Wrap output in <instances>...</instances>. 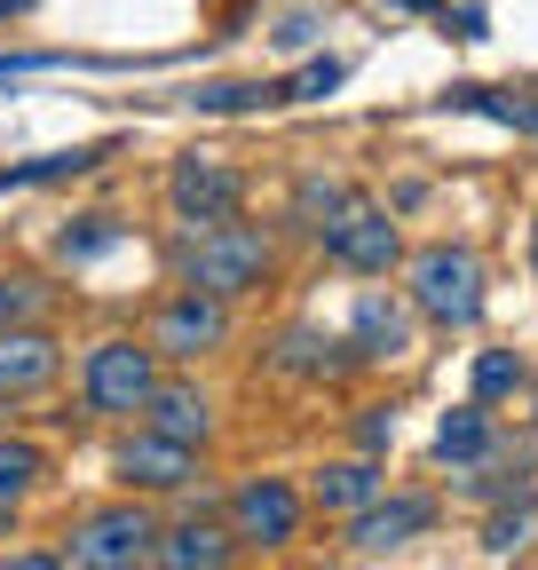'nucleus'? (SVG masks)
Here are the masks:
<instances>
[{"instance_id": "nucleus-13", "label": "nucleus", "mask_w": 538, "mask_h": 570, "mask_svg": "<svg viewBox=\"0 0 538 570\" xmlns=\"http://www.w3.org/2000/svg\"><path fill=\"white\" fill-rule=\"evenodd\" d=\"M134 420H143L151 436H167V444H190V452L215 436V404H207V389H190V381H159Z\"/></svg>"}, {"instance_id": "nucleus-23", "label": "nucleus", "mask_w": 538, "mask_h": 570, "mask_svg": "<svg viewBox=\"0 0 538 570\" xmlns=\"http://www.w3.org/2000/svg\"><path fill=\"white\" fill-rule=\"evenodd\" d=\"M515 389H530V365L515 348H484L476 356V404H499V396H515Z\"/></svg>"}, {"instance_id": "nucleus-19", "label": "nucleus", "mask_w": 538, "mask_h": 570, "mask_svg": "<svg viewBox=\"0 0 538 570\" xmlns=\"http://www.w3.org/2000/svg\"><path fill=\"white\" fill-rule=\"evenodd\" d=\"M349 206H357V190H349V183H332V175H301V183H293V223H301L309 238L332 230Z\"/></svg>"}, {"instance_id": "nucleus-12", "label": "nucleus", "mask_w": 538, "mask_h": 570, "mask_svg": "<svg viewBox=\"0 0 538 570\" xmlns=\"http://www.w3.org/2000/svg\"><path fill=\"white\" fill-rule=\"evenodd\" d=\"M404 348H412V309L388 302V294H365L349 309V356L357 365H396Z\"/></svg>"}, {"instance_id": "nucleus-9", "label": "nucleus", "mask_w": 538, "mask_h": 570, "mask_svg": "<svg viewBox=\"0 0 538 570\" xmlns=\"http://www.w3.org/2000/svg\"><path fill=\"white\" fill-rule=\"evenodd\" d=\"M63 373V348H56V333H40V325H0V396H32V389H48Z\"/></svg>"}, {"instance_id": "nucleus-2", "label": "nucleus", "mask_w": 538, "mask_h": 570, "mask_svg": "<svg viewBox=\"0 0 538 570\" xmlns=\"http://www.w3.org/2000/svg\"><path fill=\"white\" fill-rule=\"evenodd\" d=\"M159 547V515L143 499H111V508H88L63 539V562L72 570H143Z\"/></svg>"}, {"instance_id": "nucleus-28", "label": "nucleus", "mask_w": 538, "mask_h": 570, "mask_svg": "<svg viewBox=\"0 0 538 570\" xmlns=\"http://www.w3.org/2000/svg\"><path fill=\"white\" fill-rule=\"evenodd\" d=\"M522 523H530V508H515V515H491V547H515V539H522Z\"/></svg>"}, {"instance_id": "nucleus-32", "label": "nucleus", "mask_w": 538, "mask_h": 570, "mask_svg": "<svg viewBox=\"0 0 538 570\" xmlns=\"http://www.w3.org/2000/svg\"><path fill=\"white\" fill-rule=\"evenodd\" d=\"M9 570H56V562H48V554H17Z\"/></svg>"}, {"instance_id": "nucleus-29", "label": "nucleus", "mask_w": 538, "mask_h": 570, "mask_svg": "<svg viewBox=\"0 0 538 570\" xmlns=\"http://www.w3.org/2000/svg\"><path fill=\"white\" fill-rule=\"evenodd\" d=\"M388 436H396V412H372V420H365V452H380Z\"/></svg>"}, {"instance_id": "nucleus-30", "label": "nucleus", "mask_w": 538, "mask_h": 570, "mask_svg": "<svg viewBox=\"0 0 538 570\" xmlns=\"http://www.w3.org/2000/svg\"><path fill=\"white\" fill-rule=\"evenodd\" d=\"M388 9H404V17H436L444 0H388Z\"/></svg>"}, {"instance_id": "nucleus-1", "label": "nucleus", "mask_w": 538, "mask_h": 570, "mask_svg": "<svg viewBox=\"0 0 538 570\" xmlns=\"http://www.w3.org/2000/svg\"><path fill=\"white\" fill-rule=\"evenodd\" d=\"M269 269H278V246H269V230H253V223H215V230H190L175 246V285L182 294H207V302L253 294Z\"/></svg>"}, {"instance_id": "nucleus-33", "label": "nucleus", "mask_w": 538, "mask_h": 570, "mask_svg": "<svg viewBox=\"0 0 538 570\" xmlns=\"http://www.w3.org/2000/svg\"><path fill=\"white\" fill-rule=\"evenodd\" d=\"M530 269H538V230H530Z\"/></svg>"}, {"instance_id": "nucleus-3", "label": "nucleus", "mask_w": 538, "mask_h": 570, "mask_svg": "<svg viewBox=\"0 0 538 570\" xmlns=\"http://www.w3.org/2000/svg\"><path fill=\"white\" fill-rule=\"evenodd\" d=\"M404 285H412V309L436 317V325H476L484 317V262L467 246H451V238L420 246L412 269H404Z\"/></svg>"}, {"instance_id": "nucleus-25", "label": "nucleus", "mask_w": 538, "mask_h": 570, "mask_svg": "<svg viewBox=\"0 0 538 570\" xmlns=\"http://www.w3.org/2000/svg\"><path fill=\"white\" fill-rule=\"evenodd\" d=\"M198 111H269L278 104V80H238V88H198Z\"/></svg>"}, {"instance_id": "nucleus-31", "label": "nucleus", "mask_w": 538, "mask_h": 570, "mask_svg": "<svg viewBox=\"0 0 538 570\" xmlns=\"http://www.w3.org/2000/svg\"><path fill=\"white\" fill-rule=\"evenodd\" d=\"M40 9V0H0V17H32Z\"/></svg>"}, {"instance_id": "nucleus-16", "label": "nucleus", "mask_w": 538, "mask_h": 570, "mask_svg": "<svg viewBox=\"0 0 538 570\" xmlns=\"http://www.w3.org/2000/svg\"><path fill=\"white\" fill-rule=\"evenodd\" d=\"M484 452H491V404H459V412H444V428H436V460L476 468Z\"/></svg>"}, {"instance_id": "nucleus-10", "label": "nucleus", "mask_w": 538, "mask_h": 570, "mask_svg": "<svg viewBox=\"0 0 538 570\" xmlns=\"http://www.w3.org/2000/svg\"><path fill=\"white\" fill-rule=\"evenodd\" d=\"M428 523H436V499H420V491H396V499H365V508L349 515V547L380 554V547H404V539H420Z\"/></svg>"}, {"instance_id": "nucleus-7", "label": "nucleus", "mask_w": 538, "mask_h": 570, "mask_svg": "<svg viewBox=\"0 0 538 570\" xmlns=\"http://www.w3.org/2000/svg\"><path fill=\"white\" fill-rule=\"evenodd\" d=\"M230 539L246 547H293L301 539V491L286 475H253L230 491Z\"/></svg>"}, {"instance_id": "nucleus-17", "label": "nucleus", "mask_w": 538, "mask_h": 570, "mask_svg": "<svg viewBox=\"0 0 538 570\" xmlns=\"http://www.w3.org/2000/svg\"><path fill=\"white\" fill-rule=\"evenodd\" d=\"M357 356H349V341H325V333H309V325H293L286 341H278V373H317V381H332V373H349Z\"/></svg>"}, {"instance_id": "nucleus-15", "label": "nucleus", "mask_w": 538, "mask_h": 570, "mask_svg": "<svg viewBox=\"0 0 538 570\" xmlns=\"http://www.w3.org/2000/svg\"><path fill=\"white\" fill-rule=\"evenodd\" d=\"M365 499H380V460H372V452L317 475V508H325V515H357Z\"/></svg>"}, {"instance_id": "nucleus-5", "label": "nucleus", "mask_w": 538, "mask_h": 570, "mask_svg": "<svg viewBox=\"0 0 538 570\" xmlns=\"http://www.w3.org/2000/svg\"><path fill=\"white\" fill-rule=\"evenodd\" d=\"M167 206H175V223L182 230H215V223H238V206H246V183L222 167V159H175L167 175Z\"/></svg>"}, {"instance_id": "nucleus-6", "label": "nucleus", "mask_w": 538, "mask_h": 570, "mask_svg": "<svg viewBox=\"0 0 538 570\" xmlns=\"http://www.w3.org/2000/svg\"><path fill=\"white\" fill-rule=\"evenodd\" d=\"M317 246H325L332 269H357V277H388V262L404 254V238H396V223H388V206H372L365 190H357V206H349L332 230H317Z\"/></svg>"}, {"instance_id": "nucleus-22", "label": "nucleus", "mask_w": 538, "mask_h": 570, "mask_svg": "<svg viewBox=\"0 0 538 570\" xmlns=\"http://www.w3.org/2000/svg\"><path fill=\"white\" fill-rule=\"evenodd\" d=\"M119 238H127V223H119V214H80V223H63V230H56V254H63V262L80 269V262L111 254Z\"/></svg>"}, {"instance_id": "nucleus-20", "label": "nucleus", "mask_w": 538, "mask_h": 570, "mask_svg": "<svg viewBox=\"0 0 538 570\" xmlns=\"http://www.w3.org/2000/svg\"><path fill=\"white\" fill-rule=\"evenodd\" d=\"M111 159V142H88V151H48V159H24V167H0V190H40V183H63V175H88Z\"/></svg>"}, {"instance_id": "nucleus-21", "label": "nucleus", "mask_w": 538, "mask_h": 570, "mask_svg": "<svg viewBox=\"0 0 538 570\" xmlns=\"http://www.w3.org/2000/svg\"><path fill=\"white\" fill-rule=\"evenodd\" d=\"M444 111H484V119H499L515 135H538V104L530 96H499V88H451Z\"/></svg>"}, {"instance_id": "nucleus-14", "label": "nucleus", "mask_w": 538, "mask_h": 570, "mask_svg": "<svg viewBox=\"0 0 538 570\" xmlns=\"http://www.w3.org/2000/svg\"><path fill=\"white\" fill-rule=\"evenodd\" d=\"M230 531L222 523H207V515H190V523H175V531H159V547H151V562L143 570H230Z\"/></svg>"}, {"instance_id": "nucleus-4", "label": "nucleus", "mask_w": 538, "mask_h": 570, "mask_svg": "<svg viewBox=\"0 0 538 570\" xmlns=\"http://www.w3.org/2000/svg\"><path fill=\"white\" fill-rule=\"evenodd\" d=\"M159 389V356L151 341H96L88 365H80V404L96 420H134Z\"/></svg>"}, {"instance_id": "nucleus-8", "label": "nucleus", "mask_w": 538, "mask_h": 570, "mask_svg": "<svg viewBox=\"0 0 538 570\" xmlns=\"http://www.w3.org/2000/svg\"><path fill=\"white\" fill-rule=\"evenodd\" d=\"M222 341H230V302H207V294H175L151 317V356H175V365H198Z\"/></svg>"}, {"instance_id": "nucleus-24", "label": "nucleus", "mask_w": 538, "mask_h": 570, "mask_svg": "<svg viewBox=\"0 0 538 570\" xmlns=\"http://www.w3.org/2000/svg\"><path fill=\"white\" fill-rule=\"evenodd\" d=\"M341 80H349V63L341 56H317V63L293 71V80H278V104H317V96H332Z\"/></svg>"}, {"instance_id": "nucleus-11", "label": "nucleus", "mask_w": 538, "mask_h": 570, "mask_svg": "<svg viewBox=\"0 0 538 570\" xmlns=\"http://www.w3.org/2000/svg\"><path fill=\"white\" fill-rule=\"evenodd\" d=\"M111 468H119L127 491H182V483L198 475V452H190V444H167V436H151V428H143V436L119 444Z\"/></svg>"}, {"instance_id": "nucleus-26", "label": "nucleus", "mask_w": 538, "mask_h": 570, "mask_svg": "<svg viewBox=\"0 0 538 570\" xmlns=\"http://www.w3.org/2000/svg\"><path fill=\"white\" fill-rule=\"evenodd\" d=\"M48 309V285L40 277H0V325H32Z\"/></svg>"}, {"instance_id": "nucleus-18", "label": "nucleus", "mask_w": 538, "mask_h": 570, "mask_svg": "<svg viewBox=\"0 0 538 570\" xmlns=\"http://www.w3.org/2000/svg\"><path fill=\"white\" fill-rule=\"evenodd\" d=\"M48 475V452L40 444H24V436H0V523H9L24 499H32V483Z\"/></svg>"}, {"instance_id": "nucleus-27", "label": "nucleus", "mask_w": 538, "mask_h": 570, "mask_svg": "<svg viewBox=\"0 0 538 570\" xmlns=\"http://www.w3.org/2000/svg\"><path fill=\"white\" fill-rule=\"evenodd\" d=\"M484 460H491V452H484ZM467 491H484V499H507V491H530V460H522V452H499V460H491V468H484L476 483H467Z\"/></svg>"}]
</instances>
